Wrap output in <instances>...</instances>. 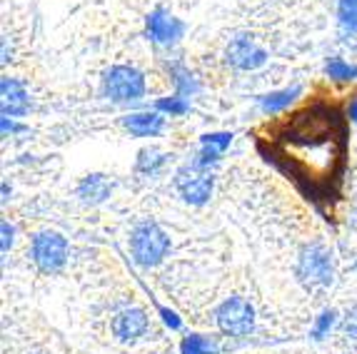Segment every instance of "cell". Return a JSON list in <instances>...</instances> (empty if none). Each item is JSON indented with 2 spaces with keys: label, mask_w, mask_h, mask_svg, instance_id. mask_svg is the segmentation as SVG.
<instances>
[{
  "label": "cell",
  "mask_w": 357,
  "mask_h": 354,
  "mask_svg": "<svg viewBox=\"0 0 357 354\" xmlns=\"http://www.w3.org/2000/svg\"><path fill=\"white\" fill-rule=\"evenodd\" d=\"M255 325L252 305L245 297H230L218 309V327L230 337H243Z\"/></svg>",
  "instance_id": "obj_2"
},
{
  "label": "cell",
  "mask_w": 357,
  "mask_h": 354,
  "mask_svg": "<svg viewBox=\"0 0 357 354\" xmlns=\"http://www.w3.org/2000/svg\"><path fill=\"white\" fill-rule=\"evenodd\" d=\"M126 128L137 137H145V135H153L162 128V118L158 112H137V115H130L126 120Z\"/></svg>",
  "instance_id": "obj_11"
},
{
  "label": "cell",
  "mask_w": 357,
  "mask_h": 354,
  "mask_svg": "<svg viewBox=\"0 0 357 354\" xmlns=\"http://www.w3.org/2000/svg\"><path fill=\"white\" fill-rule=\"evenodd\" d=\"M298 93V90H285V93H275V95H268V98H265V100H262V107H265V110H280V107H285L287 102L292 100V95Z\"/></svg>",
  "instance_id": "obj_15"
},
{
  "label": "cell",
  "mask_w": 357,
  "mask_h": 354,
  "mask_svg": "<svg viewBox=\"0 0 357 354\" xmlns=\"http://www.w3.org/2000/svg\"><path fill=\"white\" fill-rule=\"evenodd\" d=\"M13 243V230H10V224L3 222V249H8Z\"/></svg>",
  "instance_id": "obj_20"
},
{
  "label": "cell",
  "mask_w": 357,
  "mask_h": 354,
  "mask_svg": "<svg viewBox=\"0 0 357 354\" xmlns=\"http://www.w3.org/2000/svg\"><path fill=\"white\" fill-rule=\"evenodd\" d=\"M210 187H213V180L205 172L195 170V167H185L178 175L180 195L188 202H192V205H203L210 197Z\"/></svg>",
  "instance_id": "obj_6"
},
{
  "label": "cell",
  "mask_w": 357,
  "mask_h": 354,
  "mask_svg": "<svg viewBox=\"0 0 357 354\" xmlns=\"http://www.w3.org/2000/svg\"><path fill=\"white\" fill-rule=\"evenodd\" d=\"M148 33L150 38H155L158 43H170V40H178L183 36V23L170 15H165L162 10H155L148 20Z\"/></svg>",
  "instance_id": "obj_9"
},
{
  "label": "cell",
  "mask_w": 357,
  "mask_h": 354,
  "mask_svg": "<svg viewBox=\"0 0 357 354\" xmlns=\"http://www.w3.org/2000/svg\"><path fill=\"white\" fill-rule=\"evenodd\" d=\"M340 25L357 30V0H340Z\"/></svg>",
  "instance_id": "obj_13"
},
{
  "label": "cell",
  "mask_w": 357,
  "mask_h": 354,
  "mask_svg": "<svg viewBox=\"0 0 357 354\" xmlns=\"http://www.w3.org/2000/svg\"><path fill=\"white\" fill-rule=\"evenodd\" d=\"M333 322H335V314L333 312H325L322 314V319L320 322H317V330H315V334L320 337V334H325V330H328V327H333Z\"/></svg>",
  "instance_id": "obj_18"
},
{
  "label": "cell",
  "mask_w": 357,
  "mask_h": 354,
  "mask_svg": "<svg viewBox=\"0 0 357 354\" xmlns=\"http://www.w3.org/2000/svg\"><path fill=\"white\" fill-rule=\"evenodd\" d=\"M160 107L162 110H170V112H185L188 110V105H185L183 100H162Z\"/></svg>",
  "instance_id": "obj_19"
},
{
  "label": "cell",
  "mask_w": 357,
  "mask_h": 354,
  "mask_svg": "<svg viewBox=\"0 0 357 354\" xmlns=\"http://www.w3.org/2000/svg\"><path fill=\"white\" fill-rule=\"evenodd\" d=\"M227 58H230L232 66L240 68V70H252V68L265 63V50H260V47L252 40H248V38H238V40H232L230 47H227Z\"/></svg>",
  "instance_id": "obj_7"
},
{
  "label": "cell",
  "mask_w": 357,
  "mask_h": 354,
  "mask_svg": "<svg viewBox=\"0 0 357 354\" xmlns=\"http://www.w3.org/2000/svg\"><path fill=\"white\" fill-rule=\"evenodd\" d=\"M345 334L357 339V309H352L350 314L345 317Z\"/></svg>",
  "instance_id": "obj_17"
},
{
  "label": "cell",
  "mask_w": 357,
  "mask_h": 354,
  "mask_svg": "<svg viewBox=\"0 0 357 354\" xmlns=\"http://www.w3.org/2000/svg\"><path fill=\"white\" fill-rule=\"evenodd\" d=\"M352 118L357 120V102H355V107H352Z\"/></svg>",
  "instance_id": "obj_21"
},
{
  "label": "cell",
  "mask_w": 357,
  "mask_h": 354,
  "mask_svg": "<svg viewBox=\"0 0 357 354\" xmlns=\"http://www.w3.org/2000/svg\"><path fill=\"white\" fill-rule=\"evenodd\" d=\"M68 245L58 232H43L33 243V260L43 272H53L66 262Z\"/></svg>",
  "instance_id": "obj_5"
},
{
  "label": "cell",
  "mask_w": 357,
  "mask_h": 354,
  "mask_svg": "<svg viewBox=\"0 0 357 354\" xmlns=\"http://www.w3.org/2000/svg\"><path fill=\"white\" fill-rule=\"evenodd\" d=\"M145 330H148V317H145L143 309H123V312L113 319V332L123 342L135 339V337H140Z\"/></svg>",
  "instance_id": "obj_8"
},
{
  "label": "cell",
  "mask_w": 357,
  "mask_h": 354,
  "mask_svg": "<svg viewBox=\"0 0 357 354\" xmlns=\"http://www.w3.org/2000/svg\"><path fill=\"white\" fill-rule=\"evenodd\" d=\"M80 195H83L85 200H102V197L107 195V183L100 175L88 177V180L80 185Z\"/></svg>",
  "instance_id": "obj_12"
},
{
  "label": "cell",
  "mask_w": 357,
  "mask_h": 354,
  "mask_svg": "<svg viewBox=\"0 0 357 354\" xmlns=\"http://www.w3.org/2000/svg\"><path fill=\"white\" fill-rule=\"evenodd\" d=\"M328 72H330V77H340V80H350V77H357V68L345 66L342 60H330V63H328Z\"/></svg>",
  "instance_id": "obj_16"
},
{
  "label": "cell",
  "mask_w": 357,
  "mask_h": 354,
  "mask_svg": "<svg viewBox=\"0 0 357 354\" xmlns=\"http://www.w3.org/2000/svg\"><path fill=\"white\" fill-rule=\"evenodd\" d=\"M298 275L307 287H328L333 279V265H330V254L322 247H307L303 249L298 262Z\"/></svg>",
  "instance_id": "obj_3"
},
{
  "label": "cell",
  "mask_w": 357,
  "mask_h": 354,
  "mask_svg": "<svg viewBox=\"0 0 357 354\" xmlns=\"http://www.w3.org/2000/svg\"><path fill=\"white\" fill-rule=\"evenodd\" d=\"M130 249L137 265L150 267L155 262H160V257L167 252V237L158 224H143L132 235Z\"/></svg>",
  "instance_id": "obj_1"
},
{
  "label": "cell",
  "mask_w": 357,
  "mask_h": 354,
  "mask_svg": "<svg viewBox=\"0 0 357 354\" xmlns=\"http://www.w3.org/2000/svg\"><path fill=\"white\" fill-rule=\"evenodd\" d=\"M183 354H218V352H215V347L208 342V339L190 334V337H188V339L183 342Z\"/></svg>",
  "instance_id": "obj_14"
},
{
  "label": "cell",
  "mask_w": 357,
  "mask_h": 354,
  "mask_svg": "<svg viewBox=\"0 0 357 354\" xmlns=\"http://www.w3.org/2000/svg\"><path fill=\"white\" fill-rule=\"evenodd\" d=\"M3 115H25L28 112V95L20 88V83L3 77Z\"/></svg>",
  "instance_id": "obj_10"
},
{
  "label": "cell",
  "mask_w": 357,
  "mask_h": 354,
  "mask_svg": "<svg viewBox=\"0 0 357 354\" xmlns=\"http://www.w3.org/2000/svg\"><path fill=\"white\" fill-rule=\"evenodd\" d=\"M105 93L107 98H113L118 102L135 100V98H140L145 93V80L132 68H113L105 77Z\"/></svg>",
  "instance_id": "obj_4"
}]
</instances>
